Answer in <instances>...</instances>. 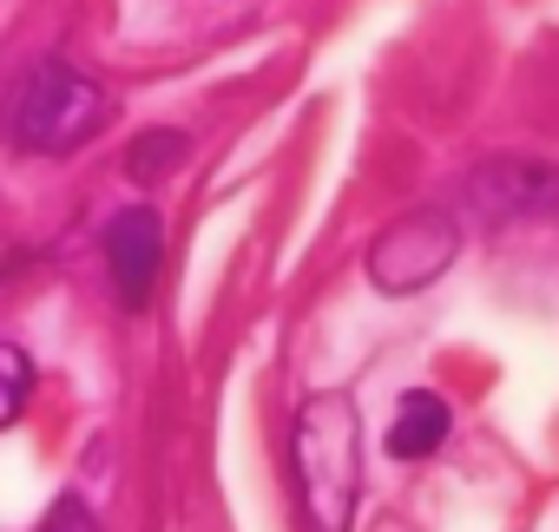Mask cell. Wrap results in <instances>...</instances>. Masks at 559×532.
<instances>
[{"label":"cell","mask_w":559,"mask_h":532,"mask_svg":"<svg viewBox=\"0 0 559 532\" xmlns=\"http://www.w3.org/2000/svg\"><path fill=\"white\" fill-rule=\"evenodd\" d=\"M297 486H304V519L317 532H349L362 506V421L349 395H310L290 434Z\"/></svg>","instance_id":"obj_1"},{"label":"cell","mask_w":559,"mask_h":532,"mask_svg":"<svg viewBox=\"0 0 559 532\" xmlns=\"http://www.w3.org/2000/svg\"><path fill=\"white\" fill-rule=\"evenodd\" d=\"M112 119V93L99 80H86L73 60H34L14 99V138L34 158H73L86 152Z\"/></svg>","instance_id":"obj_2"},{"label":"cell","mask_w":559,"mask_h":532,"mask_svg":"<svg viewBox=\"0 0 559 532\" xmlns=\"http://www.w3.org/2000/svg\"><path fill=\"white\" fill-rule=\"evenodd\" d=\"M454 256H461V223L448 210L421 204V210H402V217L382 223V237L362 256V270H369V283L382 297H415L448 270Z\"/></svg>","instance_id":"obj_3"},{"label":"cell","mask_w":559,"mask_h":532,"mask_svg":"<svg viewBox=\"0 0 559 532\" xmlns=\"http://www.w3.org/2000/svg\"><path fill=\"white\" fill-rule=\"evenodd\" d=\"M467 197L487 223L559 217V165H546V158H487V165H474Z\"/></svg>","instance_id":"obj_4"},{"label":"cell","mask_w":559,"mask_h":532,"mask_svg":"<svg viewBox=\"0 0 559 532\" xmlns=\"http://www.w3.org/2000/svg\"><path fill=\"white\" fill-rule=\"evenodd\" d=\"M158 256H165V217L152 204H126L106 223V263H112V283L126 297V310L152 303V277H158Z\"/></svg>","instance_id":"obj_5"},{"label":"cell","mask_w":559,"mask_h":532,"mask_svg":"<svg viewBox=\"0 0 559 532\" xmlns=\"http://www.w3.org/2000/svg\"><path fill=\"white\" fill-rule=\"evenodd\" d=\"M448 427H454L448 401H441V395H428V388H408V395L395 401V421H389L382 447H389L395 460H428V454H441Z\"/></svg>","instance_id":"obj_6"},{"label":"cell","mask_w":559,"mask_h":532,"mask_svg":"<svg viewBox=\"0 0 559 532\" xmlns=\"http://www.w3.org/2000/svg\"><path fill=\"white\" fill-rule=\"evenodd\" d=\"M185 158H191V138H185V132H139L132 152H126V178H132V184H158V178H171Z\"/></svg>","instance_id":"obj_7"},{"label":"cell","mask_w":559,"mask_h":532,"mask_svg":"<svg viewBox=\"0 0 559 532\" xmlns=\"http://www.w3.org/2000/svg\"><path fill=\"white\" fill-rule=\"evenodd\" d=\"M0 362H8V401H0V421H21V408H27V395H34L27 349H21V342H8V349H0Z\"/></svg>","instance_id":"obj_8"},{"label":"cell","mask_w":559,"mask_h":532,"mask_svg":"<svg viewBox=\"0 0 559 532\" xmlns=\"http://www.w3.org/2000/svg\"><path fill=\"white\" fill-rule=\"evenodd\" d=\"M40 532H99V525H93L86 499H60V506L47 512V525H40Z\"/></svg>","instance_id":"obj_9"}]
</instances>
